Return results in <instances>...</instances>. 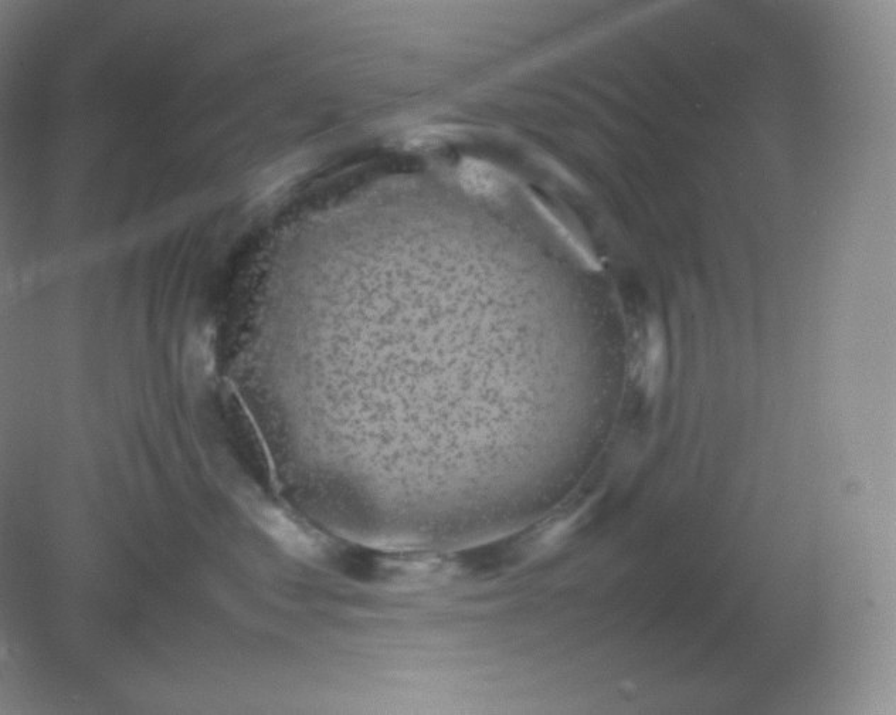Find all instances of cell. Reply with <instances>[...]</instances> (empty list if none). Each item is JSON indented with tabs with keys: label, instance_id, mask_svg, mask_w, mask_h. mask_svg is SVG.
<instances>
[{
	"label": "cell",
	"instance_id": "cell-1",
	"mask_svg": "<svg viewBox=\"0 0 896 715\" xmlns=\"http://www.w3.org/2000/svg\"><path fill=\"white\" fill-rule=\"evenodd\" d=\"M460 182L474 195H497L504 188V179L497 168L477 159H466L460 166Z\"/></svg>",
	"mask_w": 896,
	"mask_h": 715
}]
</instances>
